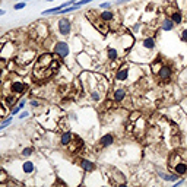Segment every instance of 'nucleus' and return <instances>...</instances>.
I'll return each instance as SVG.
<instances>
[{"label": "nucleus", "mask_w": 187, "mask_h": 187, "mask_svg": "<svg viewBox=\"0 0 187 187\" xmlns=\"http://www.w3.org/2000/svg\"><path fill=\"white\" fill-rule=\"evenodd\" d=\"M59 66L57 64V61L53 56L50 54V53H45V54L39 56L37 61H35V64H34V69H32V73H34V79H37V81H45L47 77H50L53 73L56 72V67Z\"/></svg>", "instance_id": "nucleus-1"}, {"label": "nucleus", "mask_w": 187, "mask_h": 187, "mask_svg": "<svg viewBox=\"0 0 187 187\" xmlns=\"http://www.w3.org/2000/svg\"><path fill=\"white\" fill-rule=\"evenodd\" d=\"M170 168L178 176L187 174V151H174L170 155Z\"/></svg>", "instance_id": "nucleus-2"}, {"label": "nucleus", "mask_w": 187, "mask_h": 187, "mask_svg": "<svg viewBox=\"0 0 187 187\" xmlns=\"http://www.w3.org/2000/svg\"><path fill=\"white\" fill-rule=\"evenodd\" d=\"M35 56H37V53H35V50L34 48H29V47H25V48L18 54V59L16 61L19 63V64H23V66H27L28 63H31V61L35 59Z\"/></svg>", "instance_id": "nucleus-3"}, {"label": "nucleus", "mask_w": 187, "mask_h": 187, "mask_svg": "<svg viewBox=\"0 0 187 187\" xmlns=\"http://www.w3.org/2000/svg\"><path fill=\"white\" fill-rule=\"evenodd\" d=\"M135 70V67H133V64H130V63H127V64H123V66L117 70L116 73V81L117 82H127L129 79H130V76H132V72Z\"/></svg>", "instance_id": "nucleus-4"}, {"label": "nucleus", "mask_w": 187, "mask_h": 187, "mask_svg": "<svg viewBox=\"0 0 187 187\" xmlns=\"http://www.w3.org/2000/svg\"><path fill=\"white\" fill-rule=\"evenodd\" d=\"M92 13H94V10H92ZM88 18L89 19H91V21H92V23H94V27L97 28V29H98L99 32H102V34H107L108 32V31H110V27H108V23L107 22H104V21H102V19H101V18H97L95 16V13H94V18H92V15H91V13H88Z\"/></svg>", "instance_id": "nucleus-5"}, {"label": "nucleus", "mask_w": 187, "mask_h": 187, "mask_svg": "<svg viewBox=\"0 0 187 187\" xmlns=\"http://www.w3.org/2000/svg\"><path fill=\"white\" fill-rule=\"evenodd\" d=\"M15 54V44L12 43H6L0 47V57L5 59V60H9L12 56Z\"/></svg>", "instance_id": "nucleus-6"}, {"label": "nucleus", "mask_w": 187, "mask_h": 187, "mask_svg": "<svg viewBox=\"0 0 187 187\" xmlns=\"http://www.w3.org/2000/svg\"><path fill=\"white\" fill-rule=\"evenodd\" d=\"M156 75H158V77L161 81H170L171 76H172V69L168 64H161L158 72H156Z\"/></svg>", "instance_id": "nucleus-7"}, {"label": "nucleus", "mask_w": 187, "mask_h": 187, "mask_svg": "<svg viewBox=\"0 0 187 187\" xmlns=\"http://www.w3.org/2000/svg\"><path fill=\"white\" fill-rule=\"evenodd\" d=\"M54 53L59 56L60 59H64V57L69 56V45H67L66 43H63V41L57 43V44L54 45Z\"/></svg>", "instance_id": "nucleus-8"}, {"label": "nucleus", "mask_w": 187, "mask_h": 187, "mask_svg": "<svg viewBox=\"0 0 187 187\" xmlns=\"http://www.w3.org/2000/svg\"><path fill=\"white\" fill-rule=\"evenodd\" d=\"M59 31L61 35H69L72 31V23L67 19H60L59 21Z\"/></svg>", "instance_id": "nucleus-9"}, {"label": "nucleus", "mask_w": 187, "mask_h": 187, "mask_svg": "<svg viewBox=\"0 0 187 187\" xmlns=\"http://www.w3.org/2000/svg\"><path fill=\"white\" fill-rule=\"evenodd\" d=\"M143 51H152L155 48V39L152 37H146V38H143L142 44L139 45Z\"/></svg>", "instance_id": "nucleus-10"}, {"label": "nucleus", "mask_w": 187, "mask_h": 187, "mask_svg": "<svg viewBox=\"0 0 187 187\" xmlns=\"http://www.w3.org/2000/svg\"><path fill=\"white\" fill-rule=\"evenodd\" d=\"M158 176L164 180V181H177V178H178V174H171V172H164V171H160L158 170Z\"/></svg>", "instance_id": "nucleus-11"}, {"label": "nucleus", "mask_w": 187, "mask_h": 187, "mask_svg": "<svg viewBox=\"0 0 187 187\" xmlns=\"http://www.w3.org/2000/svg\"><path fill=\"white\" fill-rule=\"evenodd\" d=\"M79 165H81V167H82V170L86 171V172H91V171L95 170V164L91 162L89 160H85V158H82V160L79 161Z\"/></svg>", "instance_id": "nucleus-12"}, {"label": "nucleus", "mask_w": 187, "mask_h": 187, "mask_svg": "<svg viewBox=\"0 0 187 187\" xmlns=\"http://www.w3.org/2000/svg\"><path fill=\"white\" fill-rule=\"evenodd\" d=\"M99 18L104 21V22H113L114 19H116V15H114V12L108 10V9H105L104 12H101V15H99Z\"/></svg>", "instance_id": "nucleus-13"}, {"label": "nucleus", "mask_w": 187, "mask_h": 187, "mask_svg": "<svg viewBox=\"0 0 187 187\" xmlns=\"http://www.w3.org/2000/svg\"><path fill=\"white\" fill-rule=\"evenodd\" d=\"M126 91L123 88H117L114 92H113V98H114V101L116 102H121V101H124V98H126Z\"/></svg>", "instance_id": "nucleus-14"}, {"label": "nucleus", "mask_w": 187, "mask_h": 187, "mask_svg": "<svg viewBox=\"0 0 187 187\" xmlns=\"http://www.w3.org/2000/svg\"><path fill=\"white\" fill-rule=\"evenodd\" d=\"M113 142H114V136H113L111 133L104 135V136L101 138V140H99V143H101V146H102V148H107V146L113 145Z\"/></svg>", "instance_id": "nucleus-15"}, {"label": "nucleus", "mask_w": 187, "mask_h": 187, "mask_svg": "<svg viewBox=\"0 0 187 187\" xmlns=\"http://www.w3.org/2000/svg\"><path fill=\"white\" fill-rule=\"evenodd\" d=\"M73 139H75V136H73L70 132H64L63 135H61V138H60V143L63 145V146H67V145H70V143H72Z\"/></svg>", "instance_id": "nucleus-16"}, {"label": "nucleus", "mask_w": 187, "mask_h": 187, "mask_svg": "<svg viewBox=\"0 0 187 187\" xmlns=\"http://www.w3.org/2000/svg\"><path fill=\"white\" fill-rule=\"evenodd\" d=\"M161 27H162L164 31H172L174 27H176V23L172 22L171 18H164V21H162V23H161Z\"/></svg>", "instance_id": "nucleus-17"}, {"label": "nucleus", "mask_w": 187, "mask_h": 187, "mask_svg": "<svg viewBox=\"0 0 187 187\" xmlns=\"http://www.w3.org/2000/svg\"><path fill=\"white\" fill-rule=\"evenodd\" d=\"M107 57H108V60L116 61L118 59V50L114 48V47H108V50H107Z\"/></svg>", "instance_id": "nucleus-18"}, {"label": "nucleus", "mask_w": 187, "mask_h": 187, "mask_svg": "<svg viewBox=\"0 0 187 187\" xmlns=\"http://www.w3.org/2000/svg\"><path fill=\"white\" fill-rule=\"evenodd\" d=\"M171 19H172V22L176 23V25H180L183 22V15L180 10H172L171 12Z\"/></svg>", "instance_id": "nucleus-19"}, {"label": "nucleus", "mask_w": 187, "mask_h": 187, "mask_svg": "<svg viewBox=\"0 0 187 187\" xmlns=\"http://www.w3.org/2000/svg\"><path fill=\"white\" fill-rule=\"evenodd\" d=\"M22 170H23V172H25V174H31V172H34V170H35L34 162H31V161L23 162V164H22Z\"/></svg>", "instance_id": "nucleus-20"}, {"label": "nucleus", "mask_w": 187, "mask_h": 187, "mask_svg": "<svg viewBox=\"0 0 187 187\" xmlns=\"http://www.w3.org/2000/svg\"><path fill=\"white\" fill-rule=\"evenodd\" d=\"M7 180V176H6V172L3 171V168L0 167V183H5Z\"/></svg>", "instance_id": "nucleus-21"}, {"label": "nucleus", "mask_w": 187, "mask_h": 187, "mask_svg": "<svg viewBox=\"0 0 187 187\" xmlns=\"http://www.w3.org/2000/svg\"><path fill=\"white\" fill-rule=\"evenodd\" d=\"M180 38H181V41L187 43V29H183V31H181V34H180Z\"/></svg>", "instance_id": "nucleus-22"}, {"label": "nucleus", "mask_w": 187, "mask_h": 187, "mask_svg": "<svg viewBox=\"0 0 187 187\" xmlns=\"http://www.w3.org/2000/svg\"><path fill=\"white\" fill-rule=\"evenodd\" d=\"M32 154V148H25L22 151V155L23 156H29V155Z\"/></svg>", "instance_id": "nucleus-23"}, {"label": "nucleus", "mask_w": 187, "mask_h": 187, "mask_svg": "<svg viewBox=\"0 0 187 187\" xmlns=\"http://www.w3.org/2000/svg\"><path fill=\"white\" fill-rule=\"evenodd\" d=\"M10 121H12V117H10V118H7V120H6V121H3V123L0 124V130H2V129H5V127L7 126V124H9Z\"/></svg>", "instance_id": "nucleus-24"}, {"label": "nucleus", "mask_w": 187, "mask_h": 187, "mask_svg": "<svg viewBox=\"0 0 187 187\" xmlns=\"http://www.w3.org/2000/svg\"><path fill=\"white\" fill-rule=\"evenodd\" d=\"M23 7H25V2H22V3H16V5H15V9H16V10L23 9Z\"/></svg>", "instance_id": "nucleus-25"}, {"label": "nucleus", "mask_w": 187, "mask_h": 187, "mask_svg": "<svg viewBox=\"0 0 187 187\" xmlns=\"http://www.w3.org/2000/svg\"><path fill=\"white\" fill-rule=\"evenodd\" d=\"M31 105L35 108V107H38V105H39V101H38V99H32V101H31Z\"/></svg>", "instance_id": "nucleus-26"}, {"label": "nucleus", "mask_w": 187, "mask_h": 187, "mask_svg": "<svg viewBox=\"0 0 187 187\" xmlns=\"http://www.w3.org/2000/svg\"><path fill=\"white\" fill-rule=\"evenodd\" d=\"M27 104V101H25V99H21V101H19V104H18V107H19V108H23V105Z\"/></svg>", "instance_id": "nucleus-27"}, {"label": "nucleus", "mask_w": 187, "mask_h": 187, "mask_svg": "<svg viewBox=\"0 0 187 187\" xmlns=\"http://www.w3.org/2000/svg\"><path fill=\"white\" fill-rule=\"evenodd\" d=\"M19 110H21L19 107H15V108L12 110V114H18V113H19Z\"/></svg>", "instance_id": "nucleus-28"}, {"label": "nucleus", "mask_w": 187, "mask_h": 187, "mask_svg": "<svg viewBox=\"0 0 187 187\" xmlns=\"http://www.w3.org/2000/svg\"><path fill=\"white\" fill-rule=\"evenodd\" d=\"M101 7H102V9H108V7H110V3H102Z\"/></svg>", "instance_id": "nucleus-29"}, {"label": "nucleus", "mask_w": 187, "mask_h": 187, "mask_svg": "<svg viewBox=\"0 0 187 187\" xmlns=\"http://www.w3.org/2000/svg\"><path fill=\"white\" fill-rule=\"evenodd\" d=\"M27 116H28V113H27V111H23V113H21V116H19V117L23 118V117H27Z\"/></svg>", "instance_id": "nucleus-30"}, {"label": "nucleus", "mask_w": 187, "mask_h": 187, "mask_svg": "<svg viewBox=\"0 0 187 187\" xmlns=\"http://www.w3.org/2000/svg\"><path fill=\"white\" fill-rule=\"evenodd\" d=\"M139 27H140V25H139V23H136V25H135V28H133V29H135V31H138V29H139Z\"/></svg>", "instance_id": "nucleus-31"}, {"label": "nucleus", "mask_w": 187, "mask_h": 187, "mask_svg": "<svg viewBox=\"0 0 187 187\" xmlns=\"http://www.w3.org/2000/svg\"><path fill=\"white\" fill-rule=\"evenodd\" d=\"M2 15H5V10H2V9H0V16H2Z\"/></svg>", "instance_id": "nucleus-32"}, {"label": "nucleus", "mask_w": 187, "mask_h": 187, "mask_svg": "<svg viewBox=\"0 0 187 187\" xmlns=\"http://www.w3.org/2000/svg\"><path fill=\"white\" fill-rule=\"evenodd\" d=\"M47 2H53V0H47Z\"/></svg>", "instance_id": "nucleus-33"}]
</instances>
